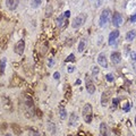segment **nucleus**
<instances>
[{
    "label": "nucleus",
    "mask_w": 136,
    "mask_h": 136,
    "mask_svg": "<svg viewBox=\"0 0 136 136\" xmlns=\"http://www.w3.org/2000/svg\"><path fill=\"white\" fill-rule=\"evenodd\" d=\"M93 111H92V106L90 103H86L85 106L83 107V110H82V115H83V119L86 124H91L92 121V118H93Z\"/></svg>",
    "instance_id": "nucleus-1"
},
{
    "label": "nucleus",
    "mask_w": 136,
    "mask_h": 136,
    "mask_svg": "<svg viewBox=\"0 0 136 136\" xmlns=\"http://www.w3.org/2000/svg\"><path fill=\"white\" fill-rule=\"evenodd\" d=\"M109 19H110V10L109 9H103L101 15H100V18H99L100 27H106L107 24L109 23Z\"/></svg>",
    "instance_id": "nucleus-2"
},
{
    "label": "nucleus",
    "mask_w": 136,
    "mask_h": 136,
    "mask_svg": "<svg viewBox=\"0 0 136 136\" xmlns=\"http://www.w3.org/2000/svg\"><path fill=\"white\" fill-rule=\"evenodd\" d=\"M86 22V14H79V15H77L75 18H74V21L72 23V26L74 28H78L81 27L82 25L84 24V23Z\"/></svg>",
    "instance_id": "nucleus-3"
},
{
    "label": "nucleus",
    "mask_w": 136,
    "mask_h": 136,
    "mask_svg": "<svg viewBox=\"0 0 136 136\" xmlns=\"http://www.w3.org/2000/svg\"><path fill=\"white\" fill-rule=\"evenodd\" d=\"M85 87H86V91L90 94H94L95 86H94V84H93V81L91 79V77L89 75L85 76Z\"/></svg>",
    "instance_id": "nucleus-4"
},
{
    "label": "nucleus",
    "mask_w": 136,
    "mask_h": 136,
    "mask_svg": "<svg viewBox=\"0 0 136 136\" xmlns=\"http://www.w3.org/2000/svg\"><path fill=\"white\" fill-rule=\"evenodd\" d=\"M122 23H124V18H122V16L119 14V13H116L115 15H113V18H112V24L115 27H119L122 25Z\"/></svg>",
    "instance_id": "nucleus-5"
},
{
    "label": "nucleus",
    "mask_w": 136,
    "mask_h": 136,
    "mask_svg": "<svg viewBox=\"0 0 136 136\" xmlns=\"http://www.w3.org/2000/svg\"><path fill=\"white\" fill-rule=\"evenodd\" d=\"M111 90H108V91H104V92L102 93V96H101V103L103 107H106L108 104L110 98H111Z\"/></svg>",
    "instance_id": "nucleus-6"
},
{
    "label": "nucleus",
    "mask_w": 136,
    "mask_h": 136,
    "mask_svg": "<svg viewBox=\"0 0 136 136\" xmlns=\"http://www.w3.org/2000/svg\"><path fill=\"white\" fill-rule=\"evenodd\" d=\"M25 49V41L24 40H19L17 43L15 44V52L17 54H23Z\"/></svg>",
    "instance_id": "nucleus-7"
},
{
    "label": "nucleus",
    "mask_w": 136,
    "mask_h": 136,
    "mask_svg": "<svg viewBox=\"0 0 136 136\" xmlns=\"http://www.w3.org/2000/svg\"><path fill=\"white\" fill-rule=\"evenodd\" d=\"M119 35H120V33H119L118 30L112 31L111 33L109 34V45H113V44H115L116 41H117V39L119 38Z\"/></svg>",
    "instance_id": "nucleus-8"
},
{
    "label": "nucleus",
    "mask_w": 136,
    "mask_h": 136,
    "mask_svg": "<svg viewBox=\"0 0 136 136\" xmlns=\"http://www.w3.org/2000/svg\"><path fill=\"white\" fill-rule=\"evenodd\" d=\"M18 4H19V0H6V7L9 10H15L18 7Z\"/></svg>",
    "instance_id": "nucleus-9"
},
{
    "label": "nucleus",
    "mask_w": 136,
    "mask_h": 136,
    "mask_svg": "<svg viewBox=\"0 0 136 136\" xmlns=\"http://www.w3.org/2000/svg\"><path fill=\"white\" fill-rule=\"evenodd\" d=\"M98 63H99V65L101 67H103V68H107L108 67V61H107V57H106V54L103 53V52H101L98 56Z\"/></svg>",
    "instance_id": "nucleus-10"
},
{
    "label": "nucleus",
    "mask_w": 136,
    "mask_h": 136,
    "mask_svg": "<svg viewBox=\"0 0 136 136\" xmlns=\"http://www.w3.org/2000/svg\"><path fill=\"white\" fill-rule=\"evenodd\" d=\"M100 135L101 136H110L109 128L104 122H101V124H100Z\"/></svg>",
    "instance_id": "nucleus-11"
},
{
    "label": "nucleus",
    "mask_w": 136,
    "mask_h": 136,
    "mask_svg": "<svg viewBox=\"0 0 136 136\" xmlns=\"http://www.w3.org/2000/svg\"><path fill=\"white\" fill-rule=\"evenodd\" d=\"M110 59H111L112 64H115V65L119 64L121 61V54H120V52H112L111 56H110Z\"/></svg>",
    "instance_id": "nucleus-12"
},
{
    "label": "nucleus",
    "mask_w": 136,
    "mask_h": 136,
    "mask_svg": "<svg viewBox=\"0 0 136 136\" xmlns=\"http://www.w3.org/2000/svg\"><path fill=\"white\" fill-rule=\"evenodd\" d=\"M77 124H78V116L76 115V112H72L69 116V125L76 126Z\"/></svg>",
    "instance_id": "nucleus-13"
},
{
    "label": "nucleus",
    "mask_w": 136,
    "mask_h": 136,
    "mask_svg": "<svg viewBox=\"0 0 136 136\" xmlns=\"http://www.w3.org/2000/svg\"><path fill=\"white\" fill-rule=\"evenodd\" d=\"M67 17L65 16L64 14L63 15H60L59 17H58V19H57V24H58V26L59 27H64L65 25H66V23H67Z\"/></svg>",
    "instance_id": "nucleus-14"
},
{
    "label": "nucleus",
    "mask_w": 136,
    "mask_h": 136,
    "mask_svg": "<svg viewBox=\"0 0 136 136\" xmlns=\"http://www.w3.org/2000/svg\"><path fill=\"white\" fill-rule=\"evenodd\" d=\"M135 38H136V31L135 30L129 31V32H127V34H126V40H127L128 42L134 41Z\"/></svg>",
    "instance_id": "nucleus-15"
},
{
    "label": "nucleus",
    "mask_w": 136,
    "mask_h": 136,
    "mask_svg": "<svg viewBox=\"0 0 136 136\" xmlns=\"http://www.w3.org/2000/svg\"><path fill=\"white\" fill-rule=\"evenodd\" d=\"M6 64H7V58L6 57L1 58V61H0V75H4L6 69Z\"/></svg>",
    "instance_id": "nucleus-16"
},
{
    "label": "nucleus",
    "mask_w": 136,
    "mask_h": 136,
    "mask_svg": "<svg viewBox=\"0 0 136 136\" xmlns=\"http://www.w3.org/2000/svg\"><path fill=\"white\" fill-rule=\"evenodd\" d=\"M1 100H2V102H4V108L7 110H11V103L9 101V99L6 98V96H2Z\"/></svg>",
    "instance_id": "nucleus-17"
},
{
    "label": "nucleus",
    "mask_w": 136,
    "mask_h": 136,
    "mask_svg": "<svg viewBox=\"0 0 136 136\" xmlns=\"http://www.w3.org/2000/svg\"><path fill=\"white\" fill-rule=\"evenodd\" d=\"M85 45H86L85 39H82V40L79 41V44H78V52H83L84 49H85Z\"/></svg>",
    "instance_id": "nucleus-18"
},
{
    "label": "nucleus",
    "mask_w": 136,
    "mask_h": 136,
    "mask_svg": "<svg viewBox=\"0 0 136 136\" xmlns=\"http://www.w3.org/2000/svg\"><path fill=\"white\" fill-rule=\"evenodd\" d=\"M42 1H43V0H32V1H31V6L33 8H38L39 6L42 4Z\"/></svg>",
    "instance_id": "nucleus-19"
},
{
    "label": "nucleus",
    "mask_w": 136,
    "mask_h": 136,
    "mask_svg": "<svg viewBox=\"0 0 136 136\" xmlns=\"http://www.w3.org/2000/svg\"><path fill=\"white\" fill-rule=\"evenodd\" d=\"M60 118L61 119H66V117H67V112H66V110H65V108L64 107H60Z\"/></svg>",
    "instance_id": "nucleus-20"
},
{
    "label": "nucleus",
    "mask_w": 136,
    "mask_h": 136,
    "mask_svg": "<svg viewBox=\"0 0 136 136\" xmlns=\"http://www.w3.org/2000/svg\"><path fill=\"white\" fill-rule=\"evenodd\" d=\"M11 128H13V131L15 132L16 135H19V134H21V128H19L16 124H13V125H11Z\"/></svg>",
    "instance_id": "nucleus-21"
},
{
    "label": "nucleus",
    "mask_w": 136,
    "mask_h": 136,
    "mask_svg": "<svg viewBox=\"0 0 136 136\" xmlns=\"http://www.w3.org/2000/svg\"><path fill=\"white\" fill-rule=\"evenodd\" d=\"M99 72H100L99 67H96V66H94V67L92 68V75L94 76V77H95L96 75H98V74H99Z\"/></svg>",
    "instance_id": "nucleus-22"
},
{
    "label": "nucleus",
    "mask_w": 136,
    "mask_h": 136,
    "mask_svg": "<svg viewBox=\"0 0 136 136\" xmlns=\"http://www.w3.org/2000/svg\"><path fill=\"white\" fill-rule=\"evenodd\" d=\"M106 79L108 81V82H113V79H115L113 74H107V75H106Z\"/></svg>",
    "instance_id": "nucleus-23"
},
{
    "label": "nucleus",
    "mask_w": 136,
    "mask_h": 136,
    "mask_svg": "<svg viewBox=\"0 0 136 136\" xmlns=\"http://www.w3.org/2000/svg\"><path fill=\"white\" fill-rule=\"evenodd\" d=\"M118 102H119V99H118V98L113 99V102H112V110H115L116 108H117V106H118Z\"/></svg>",
    "instance_id": "nucleus-24"
},
{
    "label": "nucleus",
    "mask_w": 136,
    "mask_h": 136,
    "mask_svg": "<svg viewBox=\"0 0 136 136\" xmlns=\"http://www.w3.org/2000/svg\"><path fill=\"white\" fill-rule=\"evenodd\" d=\"M30 136H41V135H40V133L36 132V131H32L30 133Z\"/></svg>",
    "instance_id": "nucleus-25"
},
{
    "label": "nucleus",
    "mask_w": 136,
    "mask_h": 136,
    "mask_svg": "<svg viewBox=\"0 0 136 136\" xmlns=\"http://www.w3.org/2000/svg\"><path fill=\"white\" fill-rule=\"evenodd\" d=\"M74 58H75V56H74V54L72 53V54H69V57H67L66 61H74V60H75Z\"/></svg>",
    "instance_id": "nucleus-26"
},
{
    "label": "nucleus",
    "mask_w": 136,
    "mask_h": 136,
    "mask_svg": "<svg viewBox=\"0 0 136 136\" xmlns=\"http://www.w3.org/2000/svg\"><path fill=\"white\" fill-rule=\"evenodd\" d=\"M49 127H51V133H52V134H54V132H56V128H54V126H53V124L51 121H49Z\"/></svg>",
    "instance_id": "nucleus-27"
},
{
    "label": "nucleus",
    "mask_w": 136,
    "mask_h": 136,
    "mask_svg": "<svg viewBox=\"0 0 136 136\" xmlns=\"http://www.w3.org/2000/svg\"><path fill=\"white\" fill-rule=\"evenodd\" d=\"M131 59L133 61H136V52H132L131 53Z\"/></svg>",
    "instance_id": "nucleus-28"
},
{
    "label": "nucleus",
    "mask_w": 136,
    "mask_h": 136,
    "mask_svg": "<svg viewBox=\"0 0 136 136\" xmlns=\"http://www.w3.org/2000/svg\"><path fill=\"white\" fill-rule=\"evenodd\" d=\"M59 77H60L59 72H56V73L53 74V78H54V79H59Z\"/></svg>",
    "instance_id": "nucleus-29"
},
{
    "label": "nucleus",
    "mask_w": 136,
    "mask_h": 136,
    "mask_svg": "<svg viewBox=\"0 0 136 136\" xmlns=\"http://www.w3.org/2000/svg\"><path fill=\"white\" fill-rule=\"evenodd\" d=\"M6 127H7V126H6V124H5V122H2L1 126H0V132H2L4 129H6Z\"/></svg>",
    "instance_id": "nucleus-30"
},
{
    "label": "nucleus",
    "mask_w": 136,
    "mask_h": 136,
    "mask_svg": "<svg viewBox=\"0 0 136 136\" xmlns=\"http://www.w3.org/2000/svg\"><path fill=\"white\" fill-rule=\"evenodd\" d=\"M131 22H132V23H135V22H136V13L131 17Z\"/></svg>",
    "instance_id": "nucleus-31"
},
{
    "label": "nucleus",
    "mask_w": 136,
    "mask_h": 136,
    "mask_svg": "<svg viewBox=\"0 0 136 136\" xmlns=\"http://www.w3.org/2000/svg\"><path fill=\"white\" fill-rule=\"evenodd\" d=\"M68 72H69V73H73V72H74V67H73V66H69V67H68Z\"/></svg>",
    "instance_id": "nucleus-32"
},
{
    "label": "nucleus",
    "mask_w": 136,
    "mask_h": 136,
    "mask_svg": "<svg viewBox=\"0 0 136 136\" xmlns=\"http://www.w3.org/2000/svg\"><path fill=\"white\" fill-rule=\"evenodd\" d=\"M52 64H53V61L50 59V60H49V63H48V65H49V66H51V65H52Z\"/></svg>",
    "instance_id": "nucleus-33"
},
{
    "label": "nucleus",
    "mask_w": 136,
    "mask_h": 136,
    "mask_svg": "<svg viewBox=\"0 0 136 136\" xmlns=\"http://www.w3.org/2000/svg\"><path fill=\"white\" fill-rule=\"evenodd\" d=\"M5 136H11V135H10V134H6Z\"/></svg>",
    "instance_id": "nucleus-34"
},
{
    "label": "nucleus",
    "mask_w": 136,
    "mask_h": 136,
    "mask_svg": "<svg viewBox=\"0 0 136 136\" xmlns=\"http://www.w3.org/2000/svg\"><path fill=\"white\" fill-rule=\"evenodd\" d=\"M135 126H136V116H135Z\"/></svg>",
    "instance_id": "nucleus-35"
},
{
    "label": "nucleus",
    "mask_w": 136,
    "mask_h": 136,
    "mask_svg": "<svg viewBox=\"0 0 136 136\" xmlns=\"http://www.w3.org/2000/svg\"><path fill=\"white\" fill-rule=\"evenodd\" d=\"M79 136H83V134H81V135H79Z\"/></svg>",
    "instance_id": "nucleus-36"
}]
</instances>
